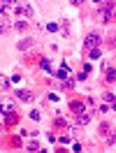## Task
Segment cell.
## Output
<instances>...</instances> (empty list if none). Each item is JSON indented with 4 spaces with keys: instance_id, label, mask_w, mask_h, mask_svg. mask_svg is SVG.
<instances>
[{
    "instance_id": "obj_8",
    "label": "cell",
    "mask_w": 116,
    "mask_h": 153,
    "mask_svg": "<svg viewBox=\"0 0 116 153\" xmlns=\"http://www.w3.org/2000/svg\"><path fill=\"white\" fill-rule=\"evenodd\" d=\"M39 65L44 67V70H51V63H49V58H42V60H39Z\"/></svg>"
},
{
    "instance_id": "obj_12",
    "label": "cell",
    "mask_w": 116,
    "mask_h": 153,
    "mask_svg": "<svg viewBox=\"0 0 116 153\" xmlns=\"http://www.w3.org/2000/svg\"><path fill=\"white\" fill-rule=\"evenodd\" d=\"M91 58H93V60H97V58H100V49H93V51H91Z\"/></svg>"
},
{
    "instance_id": "obj_2",
    "label": "cell",
    "mask_w": 116,
    "mask_h": 153,
    "mask_svg": "<svg viewBox=\"0 0 116 153\" xmlns=\"http://www.w3.org/2000/svg\"><path fill=\"white\" fill-rule=\"evenodd\" d=\"M16 97H19L21 102H30V100H33V95H30L28 91H19V93H16Z\"/></svg>"
},
{
    "instance_id": "obj_5",
    "label": "cell",
    "mask_w": 116,
    "mask_h": 153,
    "mask_svg": "<svg viewBox=\"0 0 116 153\" xmlns=\"http://www.w3.org/2000/svg\"><path fill=\"white\" fill-rule=\"evenodd\" d=\"M16 14H23V16H28V14H30V7H21V5H16Z\"/></svg>"
},
{
    "instance_id": "obj_7",
    "label": "cell",
    "mask_w": 116,
    "mask_h": 153,
    "mask_svg": "<svg viewBox=\"0 0 116 153\" xmlns=\"http://www.w3.org/2000/svg\"><path fill=\"white\" fill-rule=\"evenodd\" d=\"M30 44H33V39H23V42H19L16 47H19V49H26V47H30Z\"/></svg>"
},
{
    "instance_id": "obj_6",
    "label": "cell",
    "mask_w": 116,
    "mask_h": 153,
    "mask_svg": "<svg viewBox=\"0 0 116 153\" xmlns=\"http://www.w3.org/2000/svg\"><path fill=\"white\" fill-rule=\"evenodd\" d=\"M109 130H112V125H109V123H100V134H107Z\"/></svg>"
},
{
    "instance_id": "obj_10",
    "label": "cell",
    "mask_w": 116,
    "mask_h": 153,
    "mask_svg": "<svg viewBox=\"0 0 116 153\" xmlns=\"http://www.w3.org/2000/svg\"><path fill=\"white\" fill-rule=\"evenodd\" d=\"M72 86H74L72 79H63V88H72Z\"/></svg>"
},
{
    "instance_id": "obj_9",
    "label": "cell",
    "mask_w": 116,
    "mask_h": 153,
    "mask_svg": "<svg viewBox=\"0 0 116 153\" xmlns=\"http://www.w3.org/2000/svg\"><path fill=\"white\" fill-rule=\"evenodd\" d=\"M72 109H74V111H79V114H81V111H84V105H81V102H72Z\"/></svg>"
},
{
    "instance_id": "obj_4",
    "label": "cell",
    "mask_w": 116,
    "mask_h": 153,
    "mask_svg": "<svg viewBox=\"0 0 116 153\" xmlns=\"http://www.w3.org/2000/svg\"><path fill=\"white\" fill-rule=\"evenodd\" d=\"M107 81H109V84H114V81H116V70H112V67L107 70Z\"/></svg>"
},
{
    "instance_id": "obj_11",
    "label": "cell",
    "mask_w": 116,
    "mask_h": 153,
    "mask_svg": "<svg viewBox=\"0 0 116 153\" xmlns=\"http://www.w3.org/2000/svg\"><path fill=\"white\" fill-rule=\"evenodd\" d=\"M116 142V132H112V134H107V144H109V146H112V144Z\"/></svg>"
},
{
    "instance_id": "obj_1",
    "label": "cell",
    "mask_w": 116,
    "mask_h": 153,
    "mask_svg": "<svg viewBox=\"0 0 116 153\" xmlns=\"http://www.w3.org/2000/svg\"><path fill=\"white\" fill-rule=\"evenodd\" d=\"M97 42H100V35H97V33H88L86 35V47H95Z\"/></svg>"
},
{
    "instance_id": "obj_13",
    "label": "cell",
    "mask_w": 116,
    "mask_h": 153,
    "mask_svg": "<svg viewBox=\"0 0 116 153\" xmlns=\"http://www.w3.org/2000/svg\"><path fill=\"white\" fill-rule=\"evenodd\" d=\"M58 28H60V26H58V23H49V26H47V30H51V33H56Z\"/></svg>"
},
{
    "instance_id": "obj_3",
    "label": "cell",
    "mask_w": 116,
    "mask_h": 153,
    "mask_svg": "<svg viewBox=\"0 0 116 153\" xmlns=\"http://www.w3.org/2000/svg\"><path fill=\"white\" fill-rule=\"evenodd\" d=\"M88 121H91V116H88V114H84V111L77 114V125H86Z\"/></svg>"
}]
</instances>
